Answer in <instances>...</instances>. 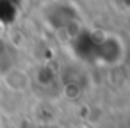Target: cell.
<instances>
[{"instance_id":"1","label":"cell","mask_w":130,"mask_h":128,"mask_svg":"<svg viewBox=\"0 0 130 128\" xmlns=\"http://www.w3.org/2000/svg\"><path fill=\"white\" fill-rule=\"evenodd\" d=\"M2 84L7 91L16 93V94H23L30 89L32 85V77L27 69L23 68H9L7 71L2 73Z\"/></svg>"},{"instance_id":"2","label":"cell","mask_w":130,"mask_h":128,"mask_svg":"<svg viewBox=\"0 0 130 128\" xmlns=\"http://www.w3.org/2000/svg\"><path fill=\"white\" fill-rule=\"evenodd\" d=\"M64 96H66V98H70V100H75L77 96H80V87H78L75 82L68 84V85L64 87Z\"/></svg>"},{"instance_id":"3","label":"cell","mask_w":130,"mask_h":128,"mask_svg":"<svg viewBox=\"0 0 130 128\" xmlns=\"http://www.w3.org/2000/svg\"><path fill=\"white\" fill-rule=\"evenodd\" d=\"M39 128H62L61 124H57L55 121H50V123H45V124H41Z\"/></svg>"},{"instance_id":"4","label":"cell","mask_w":130,"mask_h":128,"mask_svg":"<svg viewBox=\"0 0 130 128\" xmlns=\"http://www.w3.org/2000/svg\"><path fill=\"white\" fill-rule=\"evenodd\" d=\"M71 128H89V126H86V124H75V126H71Z\"/></svg>"}]
</instances>
